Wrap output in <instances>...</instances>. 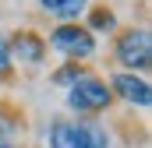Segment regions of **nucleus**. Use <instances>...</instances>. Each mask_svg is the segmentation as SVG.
Instances as JSON below:
<instances>
[{
  "instance_id": "nucleus-7",
  "label": "nucleus",
  "mask_w": 152,
  "mask_h": 148,
  "mask_svg": "<svg viewBox=\"0 0 152 148\" xmlns=\"http://www.w3.org/2000/svg\"><path fill=\"white\" fill-rule=\"evenodd\" d=\"M39 11L46 18H53L57 25H71V21H81L85 11L92 7V0H36Z\"/></svg>"
},
{
  "instance_id": "nucleus-3",
  "label": "nucleus",
  "mask_w": 152,
  "mask_h": 148,
  "mask_svg": "<svg viewBox=\"0 0 152 148\" xmlns=\"http://www.w3.org/2000/svg\"><path fill=\"white\" fill-rule=\"evenodd\" d=\"M113 64H117V71H127V74H145L152 67V32L145 25L117 28V36H113Z\"/></svg>"
},
{
  "instance_id": "nucleus-9",
  "label": "nucleus",
  "mask_w": 152,
  "mask_h": 148,
  "mask_svg": "<svg viewBox=\"0 0 152 148\" xmlns=\"http://www.w3.org/2000/svg\"><path fill=\"white\" fill-rule=\"evenodd\" d=\"M81 74H85V64H71V60H64L57 71H50V81H53L57 88H64V92H67V88L75 85Z\"/></svg>"
},
{
  "instance_id": "nucleus-11",
  "label": "nucleus",
  "mask_w": 152,
  "mask_h": 148,
  "mask_svg": "<svg viewBox=\"0 0 152 148\" xmlns=\"http://www.w3.org/2000/svg\"><path fill=\"white\" fill-rule=\"evenodd\" d=\"M0 148H18V145H11V141H0Z\"/></svg>"
},
{
  "instance_id": "nucleus-2",
  "label": "nucleus",
  "mask_w": 152,
  "mask_h": 148,
  "mask_svg": "<svg viewBox=\"0 0 152 148\" xmlns=\"http://www.w3.org/2000/svg\"><path fill=\"white\" fill-rule=\"evenodd\" d=\"M64 106H67L71 116H96V120H99L103 113L113 106V92H110L106 78L85 71L75 85L64 92Z\"/></svg>"
},
{
  "instance_id": "nucleus-1",
  "label": "nucleus",
  "mask_w": 152,
  "mask_h": 148,
  "mask_svg": "<svg viewBox=\"0 0 152 148\" xmlns=\"http://www.w3.org/2000/svg\"><path fill=\"white\" fill-rule=\"evenodd\" d=\"M46 148H113V131L96 116H53L42 134Z\"/></svg>"
},
{
  "instance_id": "nucleus-10",
  "label": "nucleus",
  "mask_w": 152,
  "mask_h": 148,
  "mask_svg": "<svg viewBox=\"0 0 152 148\" xmlns=\"http://www.w3.org/2000/svg\"><path fill=\"white\" fill-rule=\"evenodd\" d=\"M14 74V64H11V46H7V32H0V81H7Z\"/></svg>"
},
{
  "instance_id": "nucleus-5",
  "label": "nucleus",
  "mask_w": 152,
  "mask_h": 148,
  "mask_svg": "<svg viewBox=\"0 0 152 148\" xmlns=\"http://www.w3.org/2000/svg\"><path fill=\"white\" fill-rule=\"evenodd\" d=\"M7 46H11V64H14V67L36 71V67L46 64V57H50L46 39H42V32H36V28H14V32L7 36Z\"/></svg>"
},
{
  "instance_id": "nucleus-6",
  "label": "nucleus",
  "mask_w": 152,
  "mask_h": 148,
  "mask_svg": "<svg viewBox=\"0 0 152 148\" xmlns=\"http://www.w3.org/2000/svg\"><path fill=\"white\" fill-rule=\"evenodd\" d=\"M106 85H110V92H113V102L120 99V102L131 106V110H149V106H152V85H149L145 74L113 71Z\"/></svg>"
},
{
  "instance_id": "nucleus-4",
  "label": "nucleus",
  "mask_w": 152,
  "mask_h": 148,
  "mask_svg": "<svg viewBox=\"0 0 152 148\" xmlns=\"http://www.w3.org/2000/svg\"><path fill=\"white\" fill-rule=\"evenodd\" d=\"M42 39H46V49H50V53H57V57H64V60H71V64H85V60H92V57L99 53V39L92 36L81 21L53 25L50 36H42Z\"/></svg>"
},
{
  "instance_id": "nucleus-8",
  "label": "nucleus",
  "mask_w": 152,
  "mask_h": 148,
  "mask_svg": "<svg viewBox=\"0 0 152 148\" xmlns=\"http://www.w3.org/2000/svg\"><path fill=\"white\" fill-rule=\"evenodd\" d=\"M92 36H117V28H120V18H117V11L110 4H92L88 11H85V21H81Z\"/></svg>"
}]
</instances>
